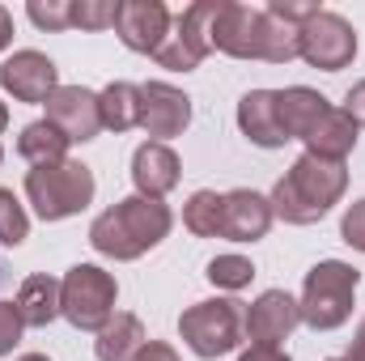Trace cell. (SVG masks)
Masks as SVG:
<instances>
[{
  "label": "cell",
  "instance_id": "cell-1",
  "mask_svg": "<svg viewBox=\"0 0 365 361\" xmlns=\"http://www.w3.org/2000/svg\"><path fill=\"white\" fill-rule=\"evenodd\" d=\"M212 51H225L234 60L289 64V60H297V30L272 17L268 9L221 0L217 21H212Z\"/></svg>",
  "mask_w": 365,
  "mask_h": 361
},
{
  "label": "cell",
  "instance_id": "cell-2",
  "mask_svg": "<svg viewBox=\"0 0 365 361\" xmlns=\"http://www.w3.org/2000/svg\"><path fill=\"white\" fill-rule=\"evenodd\" d=\"M344 191H349L344 162H327V158L302 153L289 166V175L276 179L268 204H272V217L289 221V225H314L340 204Z\"/></svg>",
  "mask_w": 365,
  "mask_h": 361
},
{
  "label": "cell",
  "instance_id": "cell-3",
  "mask_svg": "<svg viewBox=\"0 0 365 361\" xmlns=\"http://www.w3.org/2000/svg\"><path fill=\"white\" fill-rule=\"evenodd\" d=\"M175 217L162 200H149V195H128L119 200L115 208L98 213L90 225V247L106 260H140L145 251H153L166 234H170Z\"/></svg>",
  "mask_w": 365,
  "mask_h": 361
},
{
  "label": "cell",
  "instance_id": "cell-4",
  "mask_svg": "<svg viewBox=\"0 0 365 361\" xmlns=\"http://www.w3.org/2000/svg\"><path fill=\"white\" fill-rule=\"evenodd\" d=\"M357 285H361V272L344 260H319L314 268L306 272V285H302V323L314 327V332H336L340 323H349L353 315V298H357Z\"/></svg>",
  "mask_w": 365,
  "mask_h": 361
},
{
  "label": "cell",
  "instance_id": "cell-5",
  "mask_svg": "<svg viewBox=\"0 0 365 361\" xmlns=\"http://www.w3.org/2000/svg\"><path fill=\"white\" fill-rule=\"evenodd\" d=\"M179 336L182 345L204 361H217L234 353L247 340V306L234 298H208L195 302L179 315Z\"/></svg>",
  "mask_w": 365,
  "mask_h": 361
},
{
  "label": "cell",
  "instance_id": "cell-6",
  "mask_svg": "<svg viewBox=\"0 0 365 361\" xmlns=\"http://www.w3.org/2000/svg\"><path fill=\"white\" fill-rule=\"evenodd\" d=\"M93 191V171L86 162H56V166H30L26 171V200L34 204V213L43 221H64L77 217L81 208H90Z\"/></svg>",
  "mask_w": 365,
  "mask_h": 361
},
{
  "label": "cell",
  "instance_id": "cell-7",
  "mask_svg": "<svg viewBox=\"0 0 365 361\" xmlns=\"http://www.w3.org/2000/svg\"><path fill=\"white\" fill-rule=\"evenodd\" d=\"M115 298L119 285L115 276L98 264H73L60 280V315L77 327V332H102L115 319Z\"/></svg>",
  "mask_w": 365,
  "mask_h": 361
},
{
  "label": "cell",
  "instance_id": "cell-8",
  "mask_svg": "<svg viewBox=\"0 0 365 361\" xmlns=\"http://www.w3.org/2000/svg\"><path fill=\"white\" fill-rule=\"evenodd\" d=\"M297 56L310 64V68H323V73H340L357 60V30L331 13V9H319L302 30H297Z\"/></svg>",
  "mask_w": 365,
  "mask_h": 361
},
{
  "label": "cell",
  "instance_id": "cell-9",
  "mask_svg": "<svg viewBox=\"0 0 365 361\" xmlns=\"http://www.w3.org/2000/svg\"><path fill=\"white\" fill-rule=\"evenodd\" d=\"M0 86H4V93H13L17 102L47 106V98L60 90V68H56L43 51L26 47V51H13V56L0 64Z\"/></svg>",
  "mask_w": 365,
  "mask_h": 361
},
{
  "label": "cell",
  "instance_id": "cell-10",
  "mask_svg": "<svg viewBox=\"0 0 365 361\" xmlns=\"http://www.w3.org/2000/svg\"><path fill=\"white\" fill-rule=\"evenodd\" d=\"M175 17L162 0H119V17H115V34L128 51H140V56H153L166 34H170Z\"/></svg>",
  "mask_w": 365,
  "mask_h": 361
},
{
  "label": "cell",
  "instance_id": "cell-11",
  "mask_svg": "<svg viewBox=\"0 0 365 361\" xmlns=\"http://www.w3.org/2000/svg\"><path fill=\"white\" fill-rule=\"evenodd\" d=\"M191 123V98L170 86V81H149L140 86V128L166 145L170 136H182V128Z\"/></svg>",
  "mask_w": 365,
  "mask_h": 361
},
{
  "label": "cell",
  "instance_id": "cell-12",
  "mask_svg": "<svg viewBox=\"0 0 365 361\" xmlns=\"http://www.w3.org/2000/svg\"><path fill=\"white\" fill-rule=\"evenodd\" d=\"M47 123H56L73 145L93 141L102 132V111H98V93H90L86 86H60L47 98Z\"/></svg>",
  "mask_w": 365,
  "mask_h": 361
},
{
  "label": "cell",
  "instance_id": "cell-13",
  "mask_svg": "<svg viewBox=\"0 0 365 361\" xmlns=\"http://www.w3.org/2000/svg\"><path fill=\"white\" fill-rule=\"evenodd\" d=\"M297 323H302V306L284 289H268L247 306V336L255 345H276L280 349V340H289Z\"/></svg>",
  "mask_w": 365,
  "mask_h": 361
},
{
  "label": "cell",
  "instance_id": "cell-14",
  "mask_svg": "<svg viewBox=\"0 0 365 361\" xmlns=\"http://www.w3.org/2000/svg\"><path fill=\"white\" fill-rule=\"evenodd\" d=\"M268 230H272V204H268V195H259L251 187L225 191L221 238H230V243H259Z\"/></svg>",
  "mask_w": 365,
  "mask_h": 361
},
{
  "label": "cell",
  "instance_id": "cell-15",
  "mask_svg": "<svg viewBox=\"0 0 365 361\" xmlns=\"http://www.w3.org/2000/svg\"><path fill=\"white\" fill-rule=\"evenodd\" d=\"M182 179V162L170 145H158V141H145L136 153H132V183H136V195H149V200H162L170 195Z\"/></svg>",
  "mask_w": 365,
  "mask_h": 361
},
{
  "label": "cell",
  "instance_id": "cell-16",
  "mask_svg": "<svg viewBox=\"0 0 365 361\" xmlns=\"http://www.w3.org/2000/svg\"><path fill=\"white\" fill-rule=\"evenodd\" d=\"M327 111H331V102L319 90H310V86L276 90V119H280V128H284L289 141H306V136L319 128V119H323Z\"/></svg>",
  "mask_w": 365,
  "mask_h": 361
},
{
  "label": "cell",
  "instance_id": "cell-17",
  "mask_svg": "<svg viewBox=\"0 0 365 361\" xmlns=\"http://www.w3.org/2000/svg\"><path fill=\"white\" fill-rule=\"evenodd\" d=\"M238 128H242V136H247L251 145H259V149H280L289 136H284V128H280V119H276V90L242 93V102H238Z\"/></svg>",
  "mask_w": 365,
  "mask_h": 361
},
{
  "label": "cell",
  "instance_id": "cell-18",
  "mask_svg": "<svg viewBox=\"0 0 365 361\" xmlns=\"http://www.w3.org/2000/svg\"><path fill=\"white\" fill-rule=\"evenodd\" d=\"M353 149H357V123L349 119L344 106H331V111L319 119V128L306 136V153L327 158V162H344Z\"/></svg>",
  "mask_w": 365,
  "mask_h": 361
},
{
  "label": "cell",
  "instance_id": "cell-19",
  "mask_svg": "<svg viewBox=\"0 0 365 361\" xmlns=\"http://www.w3.org/2000/svg\"><path fill=\"white\" fill-rule=\"evenodd\" d=\"M13 306H17L26 327H47L51 319H60V280L47 276V272L26 276L17 298H13Z\"/></svg>",
  "mask_w": 365,
  "mask_h": 361
},
{
  "label": "cell",
  "instance_id": "cell-20",
  "mask_svg": "<svg viewBox=\"0 0 365 361\" xmlns=\"http://www.w3.org/2000/svg\"><path fill=\"white\" fill-rule=\"evenodd\" d=\"M145 345H149L145 323H140L136 315H119V310H115V319H110V323L98 332V340H93V357L98 361H132Z\"/></svg>",
  "mask_w": 365,
  "mask_h": 361
},
{
  "label": "cell",
  "instance_id": "cell-21",
  "mask_svg": "<svg viewBox=\"0 0 365 361\" xmlns=\"http://www.w3.org/2000/svg\"><path fill=\"white\" fill-rule=\"evenodd\" d=\"M68 145H73V141H68L56 123H47V119L26 123L21 136H17V153H21L30 166H56V162H68Z\"/></svg>",
  "mask_w": 365,
  "mask_h": 361
},
{
  "label": "cell",
  "instance_id": "cell-22",
  "mask_svg": "<svg viewBox=\"0 0 365 361\" xmlns=\"http://www.w3.org/2000/svg\"><path fill=\"white\" fill-rule=\"evenodd\" d=\"M98 111H102V128L106 132H128L140 128V86L132 81H110L98 93Z\"/></svg>",
  "mask_w": 365,
  "mask_h": 361
},
{
  "label": "cell",
  "instance_id": "cell-23",
  "mask_svg": "<svg viewBox=\"0 0 365 361\" xmlns=\"http://www.w3.org/2000/svg\"><path fill=\"white\" fill-rule=\"evenodd\" d=\"M217 9H221V0H195V4H187L179 17H175V34H179L200 60L212 51V21H217Z\"/></svg>",
  "mask_w": 365,
  "mask_h": 361
},
{
  "label": "cell",
  "instance_id": "cell-24",
  "mask_svg": "<svg viewBox=\"0 0 365 361\" xmlns=\"http://www.w3.org/2000/svg\"><path fill=\"white\" fill-rule=\"evenodd\" d=\"M221 217H225V195L217 191H195L182 204V225L195 238H221Z\"/></svg>",
  "mask_w": 365,
  "mask_h": 361
},
{
  "label": "cell",
  "instance_id": "cell-25",
  "mask_svg": "<svg viewBox=\"0 0 365 361\" xmlns=\"http://www.w3.org/2000/svg\"><path fill=\"white\" fill-rule=\"evenodd\" d=\"M204 276L217 285V289H225V293H238V289H247L251 280H255V264L247 260V255H217Z\"/></svg>",
  "mask_w": 365,
  "mask_h": 361
},
{
  "label": "cell",
  "instance_id": "cell-26",
  "mask_svg": "<svg viewBox=\"0 0 365 361\" xmlns=\"http://www.w3.org/2000/svg\"><path fill=\"white\" fill-rule=\"evenodd\" d=\"M30 238V217L21 208V200L13 195V187H0V243L4 247H21Z\"/></svg>",
  "mask_w": 365,
  "mask_h": 361
},
{
  "label": "cell",
  "instance_id": "cell-27",
  "mask_svg": "<svg viewBox=\"0 0 365 361\" xmlns=\"http://www.w3.org/2000/svg\"><path fill=\"white\" fill-rule=\"evenodd\" d=\"M26 13L38 30H51V34L73 30V0H30Z\"/></svg>",
  "mask_w": 365,
  "mask_h": 361
},
{
  "label": "cell",
  "instance_id": "cell-28",
  "mask_svg": "<svg viewBox=\"0 0 365 361\" xmlns=\"http://www.w3.org/2000/svg\"><path fill=\"white\" fill-rule=\"evenodd\" d=\"M115 17H119V0H73L77 30H110Z\"/></svg>",
  "mask_w": 365,
  "mask_h": 361
},
{
  "label": "cell",
  "instance_id": "cell-29",
  "mask_svg": "<svg viewBox=\"0 0 365 361\" xmlns=\"http://www.w3.org/2000/svg\"><path fill=\"white\" fill-rule=\"evenodd\" d=\"M153 60L162 64V68H170V73H191V68H200V56L182 43L179 34H175V26H170V34H166V43L153 51Z\"/></svg>",
  "mask_w": 365,
  "mask_h": 361
},
{
  "label": "cell",
  "instance_id": "cell-30",
  "mask_svg": "<svg viewBox=\"0 0 365 361\" xmlns=\"http://www.w3.org/2000/svg\"><path fill=\"white\" fill-rule=\"evenodd\" d=\"M264 9H268L272 17H280L284 26H293V30H302V26L319 13V4H310V0H268Z\"/></svg>",
  "mask_w": 365,
  "mask_h": 361
},
{
  "label": "cell",
  "instance_id": "cell-31",
  "mask_svg": "<svg viewBox=\"0 0 365 361\" xmlns=\"http://www.w3.org/2000/svg\"><path fill=\"white\" fill-rule=\"evenodd\" d=\"M21 332H26V323H21V315H17V306H13V302H0V357H9V353L17 349Z\"/></svg>",
  "mask_w": 365,
  "mask_h": 361
},
{
  "label": "cell",
  "instance_id": "cell-32",
  "mask_svg": "<svg viewBox=\"0 0 365 361\" xmlns=\"http://www.w3.org/2000/svg\"><path fill=\"white\" fill-rule=\"evenodd\" d=\"M340 238H344L353 251L365 255V200L349 204V213H344V221H340Z\"/></svg>",
  "mask_w": 365,
  "mask_h": 361
},
{
  "label": "cell",
  "instance_id": "cell-33",
  "mask_svg": "<svg viewBox=\"0 0 365 361\" xmlns=\"http://www.w3.org/2000/svg\"><path fill=\"white\" fill-rule=\"evenodd\" d=\"M344 111H349V119L357 128H365V81H357L353 90L344 93Z\"/></svg>",
  "mask_w": 365,
  "mask_h": 361
},
{
  "label": "cell",
  "instance_id": "cell-34",
  "mask_svg": "<svg viewBox=\"0 0 365 361\" xmlns=\"http://www.w3.org/2000/svg\"><path fill=\"white\" fill-rule=\"evenodd\" d=\"M238 361H293V357L284 349H276V345H251V349H242Z\"/></svg>",
  "mask_w": 365,
  "mask_h": 361
},
{
  "label": "cell",
  "instance_id": "cell-35",
  "mask_svg": "<svg viewBox=\"0 0 365 361\" xmlns=\"http://www.w3.org/2000/svg\"><path fill=\"white\" fill-rule=\"evenodd\" d=\"M132 361H179V353H175L166 340H149V345H145V349H140Z\"/></svg>",
  "mask_w": 365,
  "mask_h": 361
},
{
  "label": "cell",
  "instance_id": "cell-36",
  "mask_svg": "<svg viewBox=\"0 0 365 361\" xmlns=\"http://www.w3.org/2000/svg\"><path fill=\"white\" fill-rule=\"evenodd\" d=\"M344 361H365V319L357 323V336H353V345H349V357Z\"/></svg>",
  "mask_w": 365,
  "mask_h": 361
},
{
  "label": "cell",
  "instance_id": "cell-37",
  "mask_svg": "<svg viewBox=\"0 0 365 361\" xmlns=\"http://www.w3.org/2000/svg\"><path fill=\"white\" fill-rule=\"evenodd\" d=\"M9 43H13V13L0 4V51H4Z\"/></svg>",
  "mask_w": 365,
  "mask_h": 361
},
{
  "label": "cell",
  "instance_id": "cell-38",
  "mask_svg": "<svg viewBox=\"0 0 365 361\" xmlns=\"http://www.w3.org/2000/svg\"><path fill=\"white\" fill-rule=\"evenodd\" d=\"M4 128H9V106L0 102V132H4Z\"/></svg>",
  "mask_w": 365,
  "mask_h": 361
},
{
  "label": "cell",
  "instance_id": "cell-39",
  "mask_svg": "<svg viewBox=\"0 0 365 361\" xmlns=\"http://www.w3.org/2000/svg\"><path fill=\"white\" fill-rule=\"evenodd\" d=\"M17 361H51V357H43V353H21Z\"/></svg>",
  "mask_w": 365,
  "mask_h": 361
},
{
  "label": "cell",
  "instance_id": "cell-40",
  "mask_svg": "<svg viewBox=\"0 0 365 361\" xmlns=\"http://www.w3.org/2000/svg\"><path fill=\"white\" fill-rule=\"evenodd\" d=\"M0 166H4V149H0Z\"/></svg>",
  "mask_w": 365,
  "mask_h": 361
},
{
  "label": "cell",
  "instance_id": "cell-41",
  "mask_svg": "<svg viewBox=\"0 0 365 361\" xmlns=\"http://www.w3.org/2000/svg\"><path fill=\"white\" fill-rule=\"evenodd\" d=\"M327 361H344V357H327Z\"/></svg>",
  "mask_w": 365,
  "mask_h": 361
}]
</instances>
